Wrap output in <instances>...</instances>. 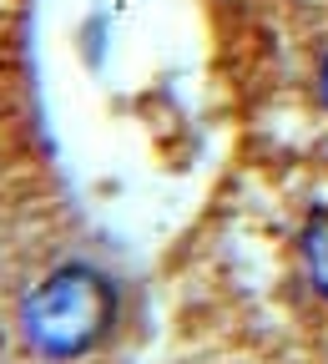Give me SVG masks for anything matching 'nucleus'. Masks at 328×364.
Returning <instances> with one entry per match:
<instances>
[{
	"instance_id": "1",
	"label": "nucleus",
	"mask_w": 328,
	"mask_h": 364,
	"mask_svg": "<svg viewBox=\"0 0 328 364\" xmlns=\"http://www.w3.org/2000/svg\"><path fill=\"white\" fill-rule=\"evenodd\" d=\"M116 318V289L106 273L66 263L26 294L21 304V334L40 359H76L97 349Z\"/></svg>"
},
{
	"instance_id": "2",
	"label": "nucleus",
	"mask_w": 328,
	"mask_h": 364,
	"mask_svg": "<svg viewBox=\"0 0 328 364\" xmlns=\"http://www.w3.org/2000/svg\"><path fill=\"white\" fill-rule=\"evenodd\" d=\"M298 248H303V268H308V284H313V289H318V294L328 299V208H313V213H308Z\"/></svg>"
},
{
	"instance_id": "3",
	"label": "nucleus",
	"mask_w": 328,
	"mask_h": 364,
	"mask_svg": "<svg viewBox=\"0 0 328 364\" xmlns=\"http://www.w3.org/2000/svg\"><path fill=\"white\" fill-rule=\"evenodd\" d=\"M318 97H323V102H328V56H323V61H318Z\"/></svg>"
}]
</instances>
